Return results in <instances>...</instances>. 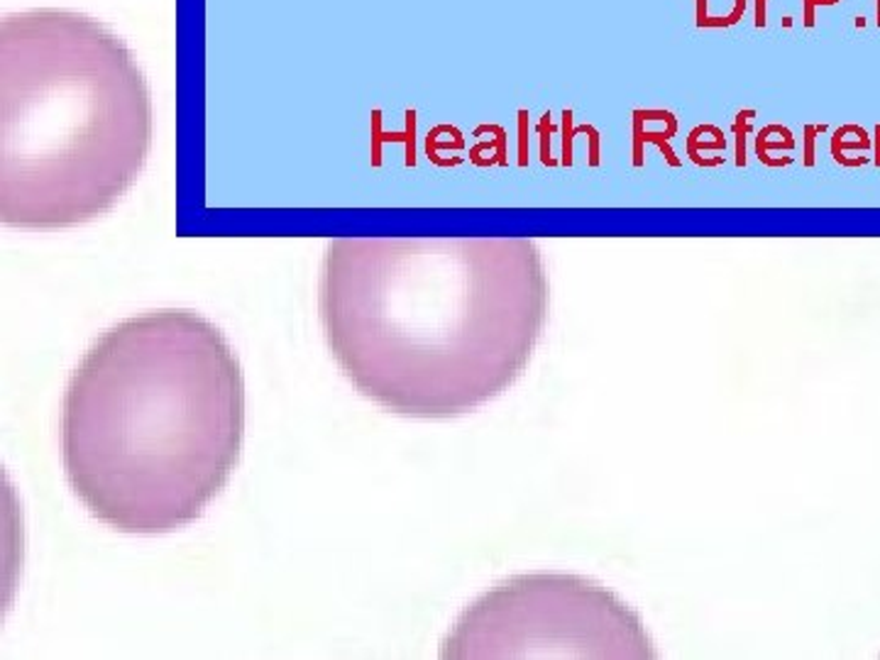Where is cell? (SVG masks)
Segmentation results:
<instances>
[{"label":"cell","instance_id":"obj_10","mask_svg":"<svg viewBox=\"0 0 880 660\" xmlns=\"http://www.w3.org/2000/svg\"><path fill=\"white\" fill-rule=\"evenodd\" d=\"M563 130H565V139H563V164H573V137L577 135V127H573V110H565L563 113Z\"/></svg>","mask_w":880,"mask_h":660},{"label":"cell","instance_id":"obj_7","mask_svg":"<svg viewBox=\"0 0 880 660\" xmlns=\"http://www.w3.org/2000/svg\"><path fill=\"white\" fill-rule=\"evenodd\" d=\"M726 149V137L717 125H697L689 130V135L685 139V152L689 157V162L697 167H719L714 159H707L705 152H724Z\"/></svg>","mask_w":880,"mask_h":660},{"label":"cell","instance_id":"obj_4","mask_svg":"<svg viewBox=\"0 0 880 660\" xmlns=\"http://www.w3.org/2000/svg\"><path fill=\"white\" fill-rule=\"evenodd\" d=\"M440 658H656L646 628L607 587L575 575H518L479 595Z\"/></svg>","mask_w":880,"mask_h":660},{"label":"cell","instance_id":"obj_1","mask_svg":"<svg viewBox=\"0 0 880 660\" xmlns=\"http://www.w3.org/2000/svg\"><path fill=\"white\" fill-rule=\"evenodd\" d=\"M328 350L359 394L412 418H455L504 394L548 321L522 237L343 235L318 282Z\"/></svg>","mask_w":880,"mask_h":660},{"label":"cell","instance_id":"obj_3","mask_svg":"<svg viewBox=\"0 0 880 660\" xmlns=\"http://www.w3.org/2000/svg\"><path fill=\"white\" fill-rule=\"evenodd\" d=\"M152 147V94L101 20L33 8L0 20V220L59 230L106 216Z\"/></svg>","mask_w":880,"mask_h":660},{"label":"cell","instance_id":"obj_6","mask_svg":"<svg viewBox=\"0 0 880 660\" xmlns=\"http://www.w3.org/2000/svg\"><path fill=\"white\" fill-rule=\"evenodd\" d=\"M748 0H695V25L699 29H726L744 20Z\"/></svg>","mask_w":880,"mask_h":660},{"label":"cell","instance_id":"obj_16","mask_svg":"<svg viewBox=\"0 0 880 660\" xmlns=\"http://www.w3.org/2000/svg\"><path fill=\"white\" fill-rule=\"evenodd\" d=\"M876 164L880 167V125L876 127Z\"/></svg>","mask_w":880,"mask_h":660},{"label":"cell","instance_id":"obj_9","mask_svg":"<svg viewBox=\"0 0 880 660\" xmlns=\"http://www.w3.org/2000/svg\"><path fill=\"white\" fill-rule=\"evenodd\" d=\"M758 113L754 108H744L738 110L736 118H734V125H732V133L736 137V145H734V157H736V167L744 169L746 167V135L751 133V123Z\"/></svg>","mask_w":880,"mask_h":660},{"label":"cell","instance_id":"obj_13","mask_svg":"<svg viewBox=\"0 0 880 660\" xmlns=\"http://www.w3.org/2000/svg\"><path fill=\"white\" fill-rule=\"evenodd\" d=\"M868 147H871V137L868 135L856 139V143H846V139H842V135H836V133L832 137V155H839L842 149H868Z\"/></svg>","mask_w":880,"mask_h":660},{"label":"cell","instance_id":"obj_8","mask_svg":"<svg viewBox=\"0 0 880 660\" xmlns=\"http://www.w3.org/2000/svg\"><path fill=\"white\" fill-rule=\"evenodd\" d=\"M773 149H785V152H793V149H795V137H793V133H790L787 127L783 130V133H780L778 139H773V135H770L768 125L761 130V133L756 135V157H758V162L775 169L773 157H770Z\"/></svg>","mask_w":880,"mask_h":660},{"label":"cell","instance_id":"obj_17","mask_svg":"<svg viewBox=\"0 0 880 660\" xmlns=\"http://www.w3.org/2000/svg\"><path fill=\"white\" fill-rule=\"evenodd\" d=\"M876 25L880 27V0H876Z\"/></svg>","mask_w":880,"mask_h":660},{"label":"cell","instance_id":"obj_14","mask_svg":"<svg viewBox=\"0 0 880 660\" xmlns=\"http://www.w3.org/2000/svg\"><path fill=\"white\" fill-rule=\"evenodd\" d=\"M754 25L763 29L768 25V0H756L754 5Z\"/></svg>","mask_w":880,"mask_h":660},{"label":"cell","instance_id":"obj_15","mask_svg":"<svg viewBox=\"0 0 880 660\" xmlns=\"http://www.w3.org/2000/svg\"><path fill=\"white\" fill-rule=\"evenodd\" d=\"M550 115H543V123H541V133H543V164H555V159H550V149H548V133H550Z\"/></svg>","mask_w":880,"mask_h":660},{"label":"cell","instance_id":"obj_11","mask_svg":"<svg viewBox=\"0 0 880 660\" xmlns=\"http://www.w3.org/2000/svg\"><path fill=\"white\" fill-rule=\"evenodd\" d=\"M844 3V0H803V25L805 27H815L817 23V8H832Z\"/></svg>","mask_w":880,"mask_h":660},{"label":"cell","instance_id":"obj_5","mask_svg":"<svg viewBox=\"0 0 880 660\" xmlns=\"http://www.w3.org/2000/svg\"><path fill=\"white\" fill-rule=\"evenodd\" d=\"M677 133V120L675 123H668L663 130H648L646 127V120L632 110V162L636 169H641L646 164V145H656L660 152H663L665 162L670 167H680V157L675 155V149L670 147V139L675 137Z\"/></svg>","mask_w":880,"mask_h":660},{"label":"cell","instance_id":"obj_12","mask_svg":"<svg viewBox=\"0 0 880 660\" xmlns=\"http://www.w3.org/2000/svg\"><path fill=\"white\" fill-rule=\"evenodd\" d=\"M819 133H824V125H805V152H803L805 167L815 164V137Z\"/></svg>","mask_w":880,"mask_h":660},{"label":"cell","instance_id":"obj_2","mask_svg":"<svg viewBox=\"0 0 880 660\" xmlns=\"http://www.w3.org/2000/svg\"><path fill=\"white\" fill-rule=\"evenodd\" d=\"M243 438L240 359L216 323L186 308L106 330L64 392L69 487L120 534L196 522L237 467Z\"/></svg>","mask_w":880,"mask_h":660}]
</instances>
